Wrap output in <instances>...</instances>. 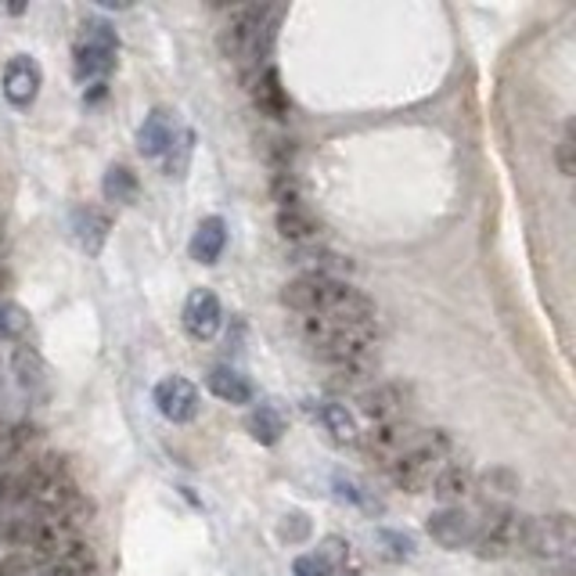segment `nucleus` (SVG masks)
<instances>
[{"mask_svg": "<svg viewBox=\"0 0 576 576\" xmlns=\"http://www.w3.org/2000/svg\"><path fill=\"white\" fill-rule=\"evenodd\" d=\"M0 429H4V426H0Z\"/></svg>", "mask_w": 576, "mask_h": 576, "instance_id": "nucleus-39", "label": "nucleus"}, {"mask_svg": "<svg viewBox=\"0 0 576 576\" xmlns=\"http://www.w3.org/2000/svg\"><path fill=\"white\" fill-rule=\"evenodd\" d=\"M8 281H11V274H8V270H4V267H0V292H4V289H8Z\"/></svg>", "mask_w": 576, "mask_h": 576, "instance_id": "nucleus-37", "label": "nucleus"}, {"mask_svg": "<svg viewBox=\"0 0 576 576\" xmlns=\"http://www.w3.org/2000/svg\"><path fill=\"white\" fill-rule=\"evenodd\" d=\"M245 429H249V437L256 443H264V446H274L281 437H285V415L274 407V404H260V407H253L249 410V418H245Z\"/></svg>", "mask_w": 576, "mask_h": 576, "instance_id": "nucleus-20", "label": "nucleus"}, {"mask_svg": "<svg viewBox=\"0 0 576 576\" xmlns=\"http://www.w3.org/2000/svg\"><path fill=\"white\" fill-rule=\"evenodd\" d=\"M375 544H379V555L390 559V562H410L418 555L415 537L404 534V530H379L375 534Z\"/></svg>", "mask_w": 576, "mask_h": 576, "instance_id": "nucleus-28", "label": "nucleus"}, {"mask_svg": "<svg viewBox=\"0 0 576 576\" xmlns=\"http://www.w3.org/2000/svg\"><path fill=\"white\" fill-rule=\"evenodd\" d=\"M473 490L483 493L487 501H504L519 490V476H515L512 468H490V473L479 476V483Z\"/></svg>", "mask_w": 576, "mask_h": 576, "instance_id": "nucleus-29", "label": "nucleus"}, {"mask_svg": "<svg viewBox=\"0 0 576 576\" xmlns=\"http://www.w3.org/2000/svg\"><path fill=\"white\" fill-rule=\"evenodd\" d=\"M206 390L217 400H223V404H238V407L256 400V385L249 375H242L238 368H228V364H217V368L206 375Z\"/></svg>", "mask_w": 576, "mask_h": 576, "instance_id": "nucleus-16", "label": "nucleus"}, {"mask_svg": "<svg viewBox=\"0 0 576 576\" xmlns=\"http://www.w3.org/2000/svg\"><path fill=\"white\" fill-rule=\"evenodd\" d=\"M15 379H19V385H22L26 393L44 390L47 368H44V357H40L33 346H19V350H15Z\"/></svg>", "mask_w": 576, "mask_h": 576, "instance_id": "nucleus-26", "label": "nucleus"}, {"mask_svg": "<svg viewBox=\"0 0 576 576\" xmlns=\"http://www.w3.org/2000/svg\"><path fill=\"white\" fill-rule=\"evenodd\" d=\"M410 385L404 382H379L371 390L360 393V415L371 421V426H382V421H400L410 407Z\"/></svg>", "mask_w": 576, "mask_h": 576, "instance_id": "nucleus-10", "label": "nucleus"}, {"mask_svg": "<svg viewBox=\"0 0 576 576\" xmlns=\"http://www.w3.org/2000/svg\"><path fill=\"white\" fill-rule=\"evenodd\" d=\"M37 437H40V429L29 426V421H19V426H11V429H0V462H15V457H22Z\"/></svg>", "mask_w": 576, "mask_h": 576, "instance_id": "nucleus-27", "label": "nucleus"}, {"mask_svg": "<svg viewBox=\"0 0 576 576\" xmlns=\"http://www.w3.org/2000/svg\"><path fill=\"white\" fill-rule=\"evenodd\" d=\"M292 576H335V573L328 569V562L317 551H310V555H299L292 562Z\"/></svg>", "mask_w": 576, "mask_h": 576, "instance_id": "nucleus-34", "label": "nucleus"}, {"mask_svg": "<svg viewBox=\"0 0 576 576\" xmlns=\"http://www.w3.org/2000/svg\"><path fill=\"white\" fill-rule=\"evenodd\" d=\"M335 493L343 501H350V504H357V508H368V512H379V501L371 498L368 490H364L360 483H354V479H343V476H335Z\"/></svg>", "mask_w": 576, "mask_h": 576, "instance_id": "nucleus-33", "label": "nucleus"}, {"mask_svg": "<svg viewBox=\"0 0 576 576\" xmlns=\"http://www.w3.org/2000/svg\"><path fill=\"white\" fill-rule=\"evenodd\" d=\"M573 123L566 126V134H562V140H559V173L562 177H573V170H576V162H573Z\"/></svg>", "mask_w": 576, "mask_h": 576, "instance_id": "nucleus-35", "label": "nucleus"}, {"mask_svg": "<svg viewBox=\"0 0 576 576\" xmlns=\"http://www.w3.org/2000/svg\"><path fill=\"white\" fill-rule=\"evenodd\" d=\"M109 231H112V217L105 213V209H98V206H79V209H73V238H76V245L87 256H98L105 249V242H109Z\"/></svg>", "mask_w": 576, "mask_h": 576, "instance_id": "nucleus-15", "label": "nucleus"}, {"mask_svg": "<svg viewBox=\"0 0 576 576\" xmlns=\"http://www.w3.org/2000/svg\"><path fill=\"white\" fill-rule=\"evenodd\" d=\"M274 37H278V11L267 4H245L223 19L217 44L228 62L249 65L253 73L245 79H253L260 69H267V54L274 47Z\"/></svg>", "mask_w": 576, "mask_h": 576, "instance_id": "nucleus-2", "label": "nucleus"}, {"mask_svg": "<svg viewBox=\"0 0 576 576\" xmlns=\"http://www.w3.org/2000/svg\"><path fill=\"white\" fill-rule=\"evenodd\" d=\"M576 548V534H573V515L559 512V515H540V519L526 523L523 534V548L526 555H534L548 566H569Z\"/></svg>", "mask_w": 576, "mask_h": 576, "instance_id": "nucleus-5", "label": "nucleus"}, {"mask_svg": "<svg viewBox=\"0 0 576 576\" xmlns=\"http://www.w3.org/2000/svg\"><path fill=\"white\" fill-rule=\"evenodd\" d=\"M526 523H530V515H519L515 508H490V515L483 523L476 526L473 534V548L476 559H508L515 551L523 548V534H526Z\"/></svg>", "mask_w": 576, "mask_h": 576, "instance_id": "nucleus-6", "label": "nucleus"}, {"mask_svg": "<svg viewBox=\"0 0 576 576\" xmlns=\"http://www.w3.org/2000/svg\"><path fill=\"white\" fill-rule=\"evenodd\" d=\"M156 400L159 415L173 421V426H187V421L198 418V407H203V396H198V385L192 379H184V375H170V379H162L156 385Z\"/></svg>", "mask_w": 576, "mask_h": 576, "instance_id": "nucleus-8", "label": "nucleus"}, {"mask_svg": "<svg viewBox=\"0 0 576 576\" xmlns=\"http://www.w3.org/2000/svg\"><path fill=\"white\" fill-rule=\"evenodd\" d=\"M317 555L328 562V569H332V573H343L346 562H350V540L335 537V534L324 537L321 544H317Z\"/></svg>", "mask_w": 576, "mask_h": 576, "instance_id": "nucleus-32", "label": "nucleus"}, {"mask_svg": "<svg viewBox=\"0 0 576 576\" xmlns=\"http://www.w3.org/2000/svg\"><path fill=\"white\" fill-rule=\"evenodd\" d=\"M192 156H195V131H187V126H181L177 137L170 140V148L162 151V173L173 181H181L187 167H192Z\"/></svg>", "mask_w": 576, "mask_h": 576, "instance_id": "nucleus-24", "label": "nucleus"}, {"mask_svg": "<svg viewBox=\"0 0 576 576\" xmlns=\"http://www.w3.org/2000/svg\"><path fill=\"white\" fill-rule=\"evenodd\" d=\"M29 328V317L15 303H0V343H11V339H22Z\"/></svg>", "mask_w": 576, "mask_h": 576, "instance_id": "nucleus-30", "label": "nucleus"}, {"mask_svg": "<svg viewBox=\"0 0 576 576\" xmlns=\"http://www.w3.org/2000/svg\"><path fill=\"white\" fill-rule=\"evenodd\" d=\"M249 90H253V105L260 109L267 120H289L292 112V101H289V90L281 87V73L274 65L260 69L253 79H249Z\"/></svg>", "mask_w": 576, "mask_h": 576, "instance_id": "nucleus-14", "label": "nucleus"}, {"mask_svg": "<svg viewBox=\"0 0 576 576\" xmlns=\"http://www.w3.org/2000/svg\"><path fill=\"white\" fill-rule=\"evenodd\" d=\"M281 303L299 314H324L335 317V321H350V324H375V303L364 296L360 289L346 285L339 278H324V274H299L296 281H289L281 289Z\"/></svg>", "mask_w": 576, "mask_h": 576, "instance_id": "nucleus-1", "label": "nucleus"}, {"mask_svg": "<svg viewBox=\"0 0 576 576\" xmlns=\"http://www.w3.org/2000/svg\"><path fill=\"white\" fill-rule=\"evenodd\" d=\"M181 324L195 343H209L223 324V307H220L217 292L213 289H192L187 292L184 310H181Z\"/></svg>", "mask_w": 576, "mask_h": 576, "instance_id": "nucleus-9", "label": "nucleus"}, {"mask_svg": "<svg viewBox=\"0 0 576 576\" xmlns=\"http://www.w3.org/2000/svg\"><path fill=\"white\" fill-rule=\"evenodd\" d=\"M137 192H140V181H137V173L131 167H109V170H105V181H101L105 203L134 206L137 203Z\"/></svg>", "mask_w": 576, "mask_h": 576, "instance_id": "nucleus-22", "label": "nucleus"}, {"mask_svg": "<svg viewBox=\"0 0 576 576\" xmlns=\"http://www.w3.org/2000/svg\"><path fill=\"white\" fill-rule=\"evenodd\" d=\"M223 249H228V223H223V217L198 220L192 242H187V253H192V260L213 267L220 256H223Z\"/></svg>", "mask_w": 576, "mask_h": 576, "instance_id": "nucleus-18", "label": "nucleus"}, {"mask_svg": "<svg viewBox=\"0 0 576 576\" xmlns=\"http://www.w3.org/2000/svg\"><path fill=\"white\" fill-rule=\"evenodd\" d=\"M473 487H476V473L462 462L443 465L437 479H432V493L443 501V508H462V501L473 493Z\"/></svg>", "mask_w": 576, "mask_h": 576, "instance_id": "nucleus-19", "label": "nucleus"}, {"mask_svg": "<svg viewBox=\"0 0 576 576\" xmlns=\"http://www.w3.org/2000/svg\"><path fill=\"white\" fill-rule=\"evenodd\" d=\"M292 264L303 267V274H324V278H335V270L343 267L346 260L332 249H324V245H296L292 249Z\"/></svg>", "mask_w": 576, "mask_h": 576, "instance_id": "nucleus-23", "label": "nucleus"}, {"mask_svg": "<svg viewBox=\"0 0 576 576\" xmlns=\"http://www.w3.org/2000/svg\"><path fill=\"white\" fill-rule=\"evenodd\" d=\"M446 454H451V437H446L443 429H432V432L421 429L418 443L410 446L404 457H396L385 473H390L396 490L426 493L432 487V479H437V473L446 465Z\"/></svg>", "mask_w": 576, "mask_h": 576, "instance_id": "nucleus-3", "label": "nucleus"}, {"mask_svg": "<svg viewBox=\"0 0 576 576\" xmlns=\"http://www.w3.org/2000/svg\"><path fill=\"white\" fill-rule=\"evenodd\" d=\"M177 112L173 109H151L145 115V123L137 126V151L145 159H162V151L170 148V140L177 137Z\"/></svg>", "mask_w": 576, "mask_h": 576, "instance_id": "nucleus-13", "label": "nucleus"}, {"mask_svg": "<svg viewBox=\"0 0 576 576\" xmlns=\"http://www.w3.org/2000/svg\"><path fill=\"white\" fill-rule=\"evenodd\" d=\"M418 437H421V429L410 426L407 418H400V421H382V426H371L360 437V443H364V454L375 457L382 468H390L396 457H404L410 446L418 443Z\"/></svg>", "mask_w": 576, "mask_h": 576, "instance_id": "nucleus-7", "label": "nucleus"}, {"mask_svg": "<svg viewBox=\"0 0 576 576\" xmlns=\"http://www.w3.org/2000/svg\"><path fill=\"white\" fill-rule=\"evenodd\" d=\"M270 198L278 203V209H296L303 198H299V184L292 177L289 170H278L274 181H270Z\"/></svg>", "mask_w": 576, "mask_h": 576, "instance_id": "nucleus-31", "label": "nucleus"}, {"mask_svg": "<svg viewBox=\"0 0 576 576\" xmlns=\"http://www.w3.org/2000/svg\"><path fill=\"white\" fill-rule=\"evenodd\" d=\"M33 569L26 566V559L19 555V551H11V555L0 559V576H29Z\"/></svg>", "mask_w": 576, "mask_h": 576, "instance_id": "nucleus-36", "label": "nucleus"}, {"mask_svg": "<svg viewBox=\"0 0 576 576\" xmlns=\"http://www.w3.org/2000/svg\"><path fill=\"white\" fill-rule=\"evenodd\" d=\"M40 87H44V69L37 58L15 54L4 65V98L15 105V109H29V105L37 101Z\"/></svg>", "mask_w": 576, "mask_h": 576, "instance_id": "nucleus-11", "label": "nucleus"}, {"mask_svg": "<svg viewBox=\"0 0 576 576\" xmlns=\"http://www.w3.org/2000/svg\"><path fill=\"white\" fill-rule=\"evenodd\" d=\"M335 576H357V573H350V569H343V573H335Z\"/></svg>", "mask_w": 576, "mask_h": 576, "instance_id": "nucleus-38", "label": "nucleus"}, {"mask_svg": "<svg viewBox=\"0 0 576 576\" xmlns=\"http://www.w3.org/2000/svg\"><path fill=\"white\" fill-rule=\"evenodd\" d=\"M278 234L292 245H310L317 234H321V223H317L307 209L296 206V209H278Z\"/></svg>", "mask_w": 576, "mask_h": 576, "instance_id": "nucleus-21", "label": "nucleus"}, {"mask_svg": "<svg viewBox=\"0 0 576 576\" xmlns=\"http://www.w3.org/2000/svg\"><path fill=\"white\" fill-rule=\"evenodd\" d=\"M310 415L321 421V429L335 443H343V446L360 443V426H357L354 410H346V404H335V400H321V404H310Z\"/></svg>", "mask_w": 576, "mask_h": 576, "instance_id": "nucleus-17", "label": "nucleus"}, {"mask_svg": "<svg viewBox=\"0 0 576 576\" xmlns=\"http://www.w3.org/2000/svg\"><path fill=\"white\" fill-rule=\"evenodd\" d=\"M426 530H429V537L437 540L440 548H446V551H462V548L473 544L476 523H473V515L462 512V508H440V512L429 515Z\"/></svg>", "mask_w": 576, "mask_h": 576, "instance_id": "nucleus-12", "label": "nucleus"}, {"mask_svg": "<svg viewBox=\"0 0 576 576\" xmlns=\"http://www.w3.org/2000/svg\"><path fill=\"white\" fill-rule=\"evenodd\" d=\"M94 569H98V562H94L90 544H79L69 555L54 559L51 566L37 569V576H94Z\"/></svg>", "mask_w": 576, "mask_h": 576, "instance_id": "nucleus-25", "label": "nucleus"}, {"mask_svg": "<svg viewBox=\"0 0 576 576\" xmlns=\"http://www.w3.org/2000/svg\"><path fill=\"white\" fill-rule=\"evenodd\" d=\"M115 58H120V33L109 22L90 19L73 47V76L79 84H87V79L105 84V76L115 69Z\"/></svg>", "mask_w": 576, "mask_h": 576, "instance_id": "nucleus-4", "label": "nucleus"}]
</instances>
